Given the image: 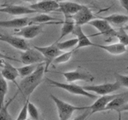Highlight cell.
I'll return each instance as SVG.
<instances>
[{"label": "cell", "instance_id": "42", "mask_svg": "<svg viewBox=\"0 0 128 120\" xmlns=\"http://www.w3.org/2000/svg\"><path fill=\"white\" fill-rule=\"evenodd\" d=\"M1 6H1V5H0V7H1Z\"/></svg>", "mask_w": 128, "mask_h": 120}, {"label": "cell", "instance_id": "23", "mask_svg": "<svg viewBox=\"0 0 128 120\" xmlns=\"http://www.w3.org/2000/svg\"><path fill=\"white\" fill-rule=\"evenodd\" d=\"M30 24H43V23H48L50 22H54L58 20L54 17L48 15L46 14H40L38 15H36L33 18H30Z\"/></svg>", "mask_w": 128, "mask_h": 120}, {"label": "cell", "instance_id": "1", "mask_svg": "<svg viewBox=\"0 0 128 120\" xmlns=\"http://www.w3.org/2000/svg\"><path fill=\"white\" fill-rule=\"evenodd\" d=\"M45 73V62H40L31 74L23 78L18 84V89L25 98H30L31 94L42 82Z\"/></svg>", "mask_w": 128, "mask_h": 120}, {"label": "cell", "instance_id": "30", "mask_svg": "<svg viewBox=\"0 0 128 120\" xmlns=\"http://www.w3.org/2000/svg\"><path fill=\"white\" fill-rule=\"evenodd\" d=\"M27 113L28 115L32 120H38L39 119V112L38 108L34 104L28 102L27 104Z\"/></svg>", "mask_w": 128, "mask_h": 120}, {"label": "cell", "instance_id": "2", "mask_svg": "<svg viewBox=\"0 0 128 120\" xmlns=\"http://www.w3.org/2000/svg\"><path fill=\"white\" fill-rule=\"evenodd\" d=\"M50 98L55 103L56 108H57L59 120H68L72 114L76 110H86L88 109V106H73L71 104L66 102L62 100L59 99L58 98L55 97L54 95L50 94Z\"/></svg>", "mask_w": 128, "mask_h": 120}, {"label": "cell", "instance_id": "6", "mask_svg": "<svg viewBox=\"0 0 128 120\" xmlns=\"http://www.w3.org/2000/svg\"><path fill=\"white\" fill-rule=\"evenodd\" d=\"M82 87L86 91H93L99 95H106L119 90L122 86L117 81H115V82H105L99 85H90Z\"/></svg>", "mask_w": 128, "mask_h": 120}, {"label": "cell", "instance_id": "40", "mask_svg": "<svg viewBox=\"0 0 128 120\" xmlns=\"http://www.w3.org/2000/svg\"><path fill=\"white\" fill-rule=\"evenodd\" d=\"M55 1H57L58 2H63V1H67V0H55Z\"/></svg>", "mask_w": 128, "mask_h": 120}, {"label": "cell", "instance_id": "37", "mask_svg": "<svg viewBox=\"0 0 128 120\" xmlns=\"http://www.w3.org/2000/svg\"><path fill=\"white\" fill-rule=\"evenodd\" d=\"M23 2H30V3H35L38 2V0H22Z\"/></svg>", "mask_w": 128, "mask_h": 120}, {"label": "cell", "instance_id": "24", "mask_svg": "<svg viewBox=\"0 0 128 120\" xmlns=\"http://www.w3.org/2000/svg\"><path fill=\"white\" fill-rule=\"evenodd\" d=\"M8 91V85L6 80L3 78L1 72H0V109L4 106L5 97Z\"/></svg>", "mask_w": 128, "mask_h": 120}, {"label": "cell", "instance_id": "10", "mask_svg": "<svg viewBox=\"0 0 128 120\" xmlns=\"http://www.w3.org/2000/svg\"><path fill=\"white\" fill-rule=\"evenodd\" d=\"M42 26L40 24H30L16 30L14 35L19 36L25 39H31L37 37L38 34L42 33Z\"/></svg>", "mask_w": 128, "mask_h": 120}, {"label": "cell", "instance_id": "39", "mask_svg": "<svg viewBox=\"0 0 128 120\" xmlns=\"http://www.w3.org/2000/svg\"><path fill=\"white\" fill-rule=\"evenodd\" d=\"M123 29L125 30H126V31H128V24H127V25H125V26H123Z\"/></svg>", "mask_w": 128, "mask_h": 120}, {"label": "cell", "instance_id": "17", "mask_svg": "<svg viewBox=\"0 0 128 120\" xmlns=\"http://www.w3.org/2000/svg\"><path fill=\"white\" fill-rule=\"evenodd\" d=\"M1 74L3 76V78L6 80L10 81L13 82L16 86H18V84L16 82V78L19 76V73L18 70V68L12 66L10 63L4 61L3 66L2 67Z\"/></svg>", "mask_w": 128, "mask_h": 120}, {"label": "cell", "instance_id": "20", "mask_svg": "<svg viewBox=\"0 0 128 120\" xmlns=\"http://www.w3.org/2000/svg\"><path fill=\"white\" fill-rule=\"evenodd\" d=\"M128 102V96L126 92L121 94H118L117 97H115L113 100L108 103L105 110H116L117 111L120 107L123 106L124 104Z\"/></svg>", "mask_w": 128, "mask_h": 120}, {"label": "cell", "instance_id": "3", "mask_svg": "<svg viewBox=\"0 0 128 120\" xmlns=\"http://www.w3.org/2000/svg\"><path fill=\"white\" fill-rule=\"evenodd\" d=\"M46 81L47 83L49 84L50 86H55L58 88H61V89L66 90L69 93L72 94H75V95H81L84 96V97H87L90 98L91 99H95L96 95L90 93V92L86 91V90L83 89V87L81 86H78L77 84H74V83H63V82H58L57 81H54V80H52L50 78H46Z\"/></svg>", "mask_w": 128, "mask_h": 120}, {"label": "cell", "instance_id": "26", "mask_svg": "<svg viewBox=\"0 0 128 120\" xmlns=\"http://www.w3.org/2000/svg\"><path fill=\"white\" fill-rule=\"evenodd\" d=\"M39 63H35V64H28V65H25L24 66L18 68L19 76L22 78L27 77L28 75L31 74L33 72L36 70V68L38 67Z\"/></svg>", "mask_w": 128, "mask_h": 120}, {"label": "cell", "instance_id": "19", "mask_svg": "<svg viewBox=\"0 0 128 120\" xmlns=\"http://www.w3.org/2000/svg\"><path fill=\"white\" fill-rule=\"evenodd\" d=\"M94 46L102 49L104 50L107 51L109 54H113V55H119V54L125 53L126 51V46L122 45V43H120L119 42L116 43H113V44H110V45H99V44L94 43Z\"/></svg>", "mask_w": 128, "mask_h": 120}, {"label": "cell", "instance_id": "8", "mask_svg": "<svg viewBox=\"0 0 128 120\" xmlns=\"http://www.w3.org/2000/svg\"><path fill=\"white\" fill-rule=\"evenodd\" d=\"M0 41L6 42L11 46H13L15 49L19 50L24 51L30 48L29 43L26 42V40L25 38L19 37V36L17 35L0 34Z\"/></svg>", "mask_w": 128, "mask_h": 120}, {"label": "cell", "instance_id": "33", "mask_svg": "<svg viewBox=\"0 0 128 120\" xmlns=\"http://www.w3.org/2000/svg\"><path fill=\"white\" fill-rule=\"evenodd\" d=\"M90 115H91L90 110L88 108V109H86V110L84 111L82 114H78L77 117H75L73 120H86V118L89 117Z\"/></svg>", "mask_w": 128, "mask_h": 120}, {"label": "cell", "instance_id": "18", "mask_svg": "<svg viewBox=\"0 0 128 120\" xmlns=\"http://www.w3.org/2000/svg\"><path fill=\"white\" fill-rule=\"evenodd\" d=\"M27 25H30V18H17L10 20H0V27H5V28H19L23 27Z\"/></svg>", "mask_w": 128, "mask_h": 120}, {"label": "cell", "instance_id": "36", "mask_svg": "<svg viewBox=\"0 0 128 120\" xmlns=\"http://www.w3.org/2000/svg\"><path fill=\"white\" fill-rule=\"evenodd\" d=\"M123 111H128V102L124 104L123 106H122L121 107L119 108V109L117 110V112H123Z\"/></svg>", "mask_w": 128, "mask_h": 120}, {"label": "cell", "instance_id": "35", "mask_svg": "<svg viewBox=\"0 0 128 120\" xmlns=\"http://www.w3.org/2000/svg\"><path fill=\"white\" fill-rule=\"evenodd\" d=\"M121 6L126 10V12L128 13V0H118Z\"/></svg>", "mask_w": 128, "mask_h": 120}, {"label": "cell", "instance_id": "5", "mask_svg": "<svg viewBox=\"0 0 128 120\" xmlns=\"http://www.w3.org/2000/svg\"><path fill=\"white\" fill-rule=\"evenodd\" d=\"M65 77L68 82H74L76 81H85V82H92L94 81V77L89 71L82 67L78 66L77 69L73 71H67L60 73Z\"/></svg>", "mask_w": 128, "mask_h": 120}, {"label": "cell", "instance_id": "7", "mask_svg": "<svg viewBox=\"0 0 128 120\" xmlns=\"http://www.w3.org/2000/svg\"><path fill=\"white\" fill-rule=\"evenodd\" d=\"M88 24H90V26H94L96 30H98V34H102L106 36V38L114 37L116 30L113 29V26L105 19L102 18H100L99 19L95 18L91 20Z\"/></svg>", "mask_w": 128, "mask_h": 120}, {"label": "cell", "instance_id": "34", "mask_svg": "<svg viewBox=\"0 0 128 120\" xmlns=\"http://www.w3.org/2000/svg\"><path fill=\"white\" fill-rule=\"evenodd\" d=\"M0 59H9V60H12V61H16V62H20V60H18L14 58H10L9 56H6V54H4L3 53H2L0 51Z\"/></svg>", "mask_w": 128, "mask_h": 120}, {"label": "cell", "instance_id": "9", "mask_svg": "<svg viewBox=\"0 0 128 120\" xmlns=\"http://www.w3.org/2000/svg\"><path fill=\"white\" fill-rule=\"evenodd\" d=\"M20 62L25 65H28V64L45 62V58L43 55L34 47L29 48L22 52L20 55Z\"/></svg>", "mask_w": 128, "mask_h": 120}, {"label": "cell", "instance_id": "27", "mask_svg": "<svg viewBox=\"0 0 128 120\" xmlns=\"http://www.w3.org/2000/svg\"><path fill=\"white\" fill-rule=\"evenodd\" d=\"M57 46L58 47V49L62 51V50H70L71 48H74L77 46L78 44V38H71V39H68L66 41L63 42H57Z\"/></svg>", "mask_w": 128, "mask_h": 120}, {"label": "cell", "instance_id": "21", "mask_svg": "<svg viewBox=\"0 0 128 120\" xmlns=\"http://www.w3.org/2000/svg\"><path fill=\"white\" fill-rule=\"evenodd\" d=\"M102 18L107 21L112 26H116L119 28L123 27L126 25V23L128 22V15L126 14H114L106 16V17H102Z\"/></svg>", "mask_w": 128, "mask_h": 120}, {"label": "cell", "instance_id": "13", "mask_svg": "<svg viewBox=\"0 0 128 120\" xmlns=\"http://www.w3.org/2000/svg\"><path fill=\"white\" fill-rule=\"evenodd\" d=\"M58 3L59 7L57 11L62 12L64 17H72L83 6V5H81V4L70 1H63Z\"/></svg>", "mask_w": 128, "mask_h": 120}, {"label": "cell", "instance_id": "32", "mask_svg": "<svg viewBox=\"0 0 128 120\" xmlns=\"http://www.w3.org/2000/svg\"><path fill=\"white\" fill-rule=\"evenodd\" d=\"M28 102H29V98H27L25 103H24V105L22 106V108L20 110L19 114L18 115L17 118L15 120H26L27 119V104H28Z\"/></svg>", "mask_w": 128, "mask_h": 120}, {"label": "cell", "instance_id": "4", "mask_svg": "<svg viewBox=\"0 0 128 120\" xmlns=\"http://www.w3.org/2000/svg\"><path fill=\"white\" fill-rule=\"evenodd\" d=\"M34 47L37 50H38L43 55L44 58H45V72L48 70L49 66L51 63H53L54 58L57 56H58L60 54L62 53V51L58 49V47L57 46V42H56L50 46H34Z\"/></svg>", "mask_w": 128, "mask_h": 120}, {"label": "cell", "instance_id": "22", "mask_svg": "<svg viewBox=\"0 0 128 120\" xmlns=\"http://www.w3.org/2000/svg\"><path fill=\"white\" fill-rule=\"evenodd\" d=\"M75 27V22L72 17H65V19L62 22V26L61 28V34H60L59 38H58L57 42H59L66 35L72 33Z\"/></svg>", "mask_w": 128, "mask_h": 120}, {"label": "cell", "instance_id": "31", "mask_svg": "<svg viewBox=\"0 0 128 120\" xmlns=\"http://www.w3.org/2000/svg\"><path fill=\"white\" fill-rule=\"evenodd\" d=\"M114 74L115 80L120 84V86L128 88V75L121 74L117 72H115Z\"/></svg>", "mask_w": 128, "mask_h": 120}, {"label": "cell", "instance_id": "28", "mask_svg": "<svg viewBox=\"0 0 128 120\" xmlns=\"http://www.w3.org/2000/svg\"><path fill=\"white\" fill-rule=\"evenodd\" d=\"M114 37H116L120 43H122V45L125 46H128V34L126 33V30L123 29V27L118 28V30L115 31Z\"/></svg>", "mask_w": 128, "mask_h": 120}, {"label": "cell", "instance_id": "25", "mask_svg": "<svg viewBox=\"0 0 128 120\" xmlns=\"http://www.w3.org/2000/svg\"><path fill=\"white\" fill-rule=\"evenodd\" d=\"M17 94L18 93H16L15 95L13 96V98H10L6 104H4V106L0 109V120H14L13 117L10 114L9 111H8V108H9V106L13 102V100L15 98Z\"/></svg>", "mask_w": 128, "mask_h": 120}, {"label": "cell", "instance_id": "38", "mask_svg": "<svg viewBox=\"0 0 128 120\" xmlns=\"http://www.w3.org/2000/svg\"><path fill=\"white\" fill-rule=\"evenodd\" d=\"M118 120H122V114H121V112H118Z\"/></svg>", "mask_w": 128, "mask_h": 120}, {"label": "cell", "instance_id": "14", "mask_svg": "<svg viewBox=\"0 0 128 120\" xmlns=\"http://www.w3.org/2000/svg\"><path fill=\"white\" fill-rule=\"evenodd\" d=\"M0 12L2 13L9 14L11 15H24L32 13H37L35 10H32L30 7H27L25 6H20V5H7L4 6V7L0 8Z\"/></svg>", "mask_w": 128, "mask_h": 120}, {"label": "cell", "instance_id": "12", "mask_svg": "<svg viewBox=\"0 0 128 120\" xmlns=\"http://www.w3.org/2000/svg\"><path fill=\"white\" fill-rule=\"evenodd\" d=\"M30 7L36 12L48 13V12L57 11L59 7V3L55 0H42L33 3Z\"/></svg>", "mask_w": 128, "mask_h": 120}, {"label": "cell", "instance_id": "11", "mask_svg": "<svg viewBox=\"0 0 128 120\" xmlns=\"http://www.w3.org/2000/svg\"><path fill=\"white\" fill-rule=\"evenodd\" d=\"M72 18L75 22V25L82 26L84 24H88L91 20L95 19V16L89 6L83 5L82 9L72 16Z\"/></svg>", "mask_w": 128, "mask_h": 120}, {"label": "cell", "instance_id": "43", "mask_svg": "<svg viewBox=\"0 0 128 120\" xmlns=\"http://www.w3.org/2000/svg\"><path fill=\"white\" fill-rule=\"evenodd\" d=\"M126 69H128V66H127V67H126Z\"/></svg>", "mask_w": 128, "mask_h": 120}, {"label": "cell", "instance_id": "16", "mask_svg": "<svg viewBox=\"0 0 128 120\" xmlns=\"http://www.w3.org/2000/svg\"><path fill=\"white\" fill-rule=\"evenodd\" d=\"M117 94H106L102 95V97L98 98L96 101L92 104L91 106H88V108L90 110L91 114H93L96 112H100L105 110L106 106L108 105L111 100H113L115 97H117Z\"/></svg>", "mask_w": 128, "mask_h": 120}, {"label": "cell", "instance_id": "29", "mask_svg": "<svg viewBox=\"0 0 128 120\" xmlns=\"http://www.w3.org/2000/svg\"><path fill=\"white\" fill-rule=\"evenodd\" d=\"M73 53H74V50L60 54L58 56H57V57L54 58V60L53 61V63H54V64H61V63H64V62H68L70 59Z\"/></svg>", "mask_w": 128, "mask_h": 120}, {"label": "cell", "instance_id": "41", "mask_svg": "<svg viewBox=\"0 0 128 120\" xmlns=\"http://www.w3.org/2000/svg\"><path fill=\"white\" fill-rule=\"evenodd\" d=\"M126 94H127V96H128V91H126Z\"/></svg>", "mask_w": 128, "mask_h": 120}, {"label": "cell", "instance_id": "15", "mask_svg": "<svg viewBox=\"0 0 128 120\" xmlns=\"http://www.w3.org/2000/svg\"><path fill=\"white\" fill-rule=\"evenodd\" d=\"M72 34H74L76 36V38H78V44L74 47V51L77 50L78 49H80V48L94 46V43L92 42L90 40L89 37L83 32L81 26L75 25V27L73 32H72Z\"/></svg>", "mask_w": 128, "mask_h": 120}, {"label": "cell", "instance_id": "44", "mask_svg": "<svg viewBox=\"0 0 128 120\" xmlns=\"http://www.w3.org/2000/svg\"><path fill=\"white\" fill-rule=\"evenodd\" d=\"M26 120H30V119H26Z\"/></svg>", "mask_w": 128, "mask_h": 120}]
</instances>
